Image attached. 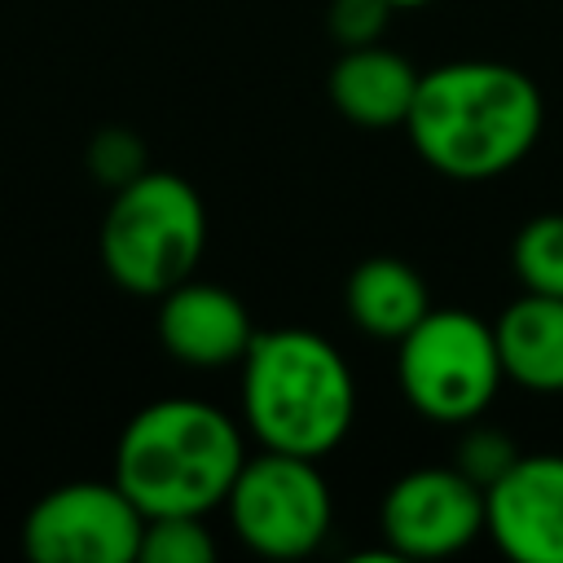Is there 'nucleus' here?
Returning <instances> with one entry per match:
<instances>
[{"label": "nucleus", "instance_id": "1", "mask_svg": "<svg viewBox=\"0 0 563 563\" xmlns=\"http://www.w3.org/2000/svg\"><path fill=\"white\" fill-rule=\"evenodd\" d=\"M545 123L541 88L510 62H444L422 70L405 114L418 158L462 185L519 167Z\"/></svg>", "mask_w": 563, "mask_h": 563}, {"label": "nucleus", "instance_id": "2", "mask_svg": "<svg viewBox=\"0 0 563 563\" xmlns=\"http://www.w3.org/2000/svg\"><path fill=\"white\" fill-rule=\"evenodd\" d=\"M246 462L238 422L207 400H154L136 409L114 444V484L154 515H207L224 506Z\"/></svg>", "mask_w": 563, "mask_h": 563}, {"label": "nucleus", "instance_id": "3", "mask_svg": "<svg viewBox=\"0 0 563 563\" xmlns=\"http://www.w3.org/2000/svg\"><path fill=\"white\" fill-rule=\"evenodd\" d=\"M242 413L264 449L325 457L352 431L356 378L312 330H255L242 356Z\"/></svg>", "mask_w": 563, "mask_h": 563}, {"label": "nucleus", "instance_id": "4", "mask_svg": "<svg viewBox=\"0 0 563 563\" xmlns=\"http://www.w3.org/2000/svg\"><path fill=\"white\" fill-rule=\"evenodd\" d=\"M207 246V211L198 189L176 172L145 167L114 189L101 220V264L128 295L158 299L194 277Z\"/></svg>", "mask_w": 563, "mask_h": 563}, {"label": "nucleus", "instance_id": "5", "mask_svg": "<svg viewBox=\"0 0 563 563\" xmlns=\"http://www.w3.org/2000/svg\"><path fill=\"white\" fill-rule=\"evenodd\" d=\"M405 400L431 422H475L506 383L497 334L466 308H431L396 352Z\"/></svg>", "mask_w": 563, "mask_h": 563}, {"label": "nucleus", "instance_id": "6", "mask_svg": "<svg viewBox=\"0 0 563 563\" xmlns=\"http://www.w3.org/2000/svg\"><path fill=\"white\" fill-rule=\"evenodd\" d=\"M224 510L233 537L264 559L312 554L334 519L330 484L317 471V457L277 453V449H264L260 457L242 462L224 497Z\"/></svg>", "mask_w": 563, "mask_h": 563}, {"label": "nucleus", "instance_id": "7", "mask_svg": "<svg viewBox=\"0 0 563 563\" xmlns=\"http://www.w3.org/2000/svg\"><path fill=\"white\" fill-rule=\"evenodd\" d=\"M145 515L114 479L48 488L22 519V550L35 563H132Z\"/></svg>", "mask_w": 563, "mask_h": 563}, {"label": "nucleus", "instance_id": "8", "mask_svg": "<svg viewBox=\"0 0 563 563\" xmlns=\"http://www.w3.org/2000/svg\"><path fill=\"white\" fill-rule=\"evenodd\" d=\"M378 528L396 559L457 554L484 532V488L457 466H418L387 488Z\"/></svg>", "mask_w": 563, "mask_h": 563}, {"label": "nucleus", "instance_id": "9", "mask_svg": "<svg viewBox=\"0 0 563 563\" xmlns=\"http://www.w3.org/2000/svg\"><path fill=\"white\" fill-rule=\"evenodd\" d=\"M484 532L515 563H563V453H519L484 488Z\"/></svg>", "mask_w": 563, "mask_h": 563}, {"label": "nucleus", "instance_id": "10", "mask_svg": "<svg viewBox=\"0 0 563 563\" xmlns=\"http://www.w3.org/2000/svg\"><path fill=\"white\" fill-rule=\"evenodd\" d=\"M255 339L246 303L216 282H180L158 295V343L172 361L194 369H220L246 356Z\"/></svg>", "mask_w": 563, "mask_h": 563}, {"label": "nucleus", "instance_id": "11", "mask_svg": "<svg viewBox=\"0 0 563 563\" xmlns=\"http://www.w3.org/2000/svg\"><path fill=\"white\" fill-rule=\"evenodd\" d=\"M422 70L387 44H356L330 70V101L356 128H405Z\"/></svg>", "mask_w": 563, "mask_h": 563}, {"label": "nucleus", "instance_id": "12", "mask_svg": "<svg viewBox=\"0 0 563 563\" xmlns=\"http://www.w3.org/2000/svg\"><path fill=\"white\" fill-rule=\"evenodd\" d=\"M497 356L501 374L537 396L563 391V299L523 290L497 321Z\"/></svg>", "mask_w": 563, "mask_h": 563}, {"label": "nucleus", "instance_id": "13", "mask_svg": "<svg viewBox=\"0 0 563 563\" xmlns=\"http://www.w3.org/2000/svg\"><path fill=\"white\" fill-rule=\"evenodd\" d=\"M343 303L347 317L374 334V339H405L427 312H431V295L427 282L413 264L391 260V255H369L347 273L343 286Z\"/></svg>", "mask_w": 563, "mask_h": 563}, {"label": "nucleus", "instance_id": "14", "mask_svg": "<svg viewBox=\"0 0 563 563\" xmlns=\"http://www.w3.org/2000/svg\"><path fill=\"white\" fill-rule=\"evenodd\" d=\"M510 264L523 290L563 299V211L532 216L510 242Z\"/></svg>", "mask_w": 563, "mask_h": 563}, {"label": "nucleus", "instance_id": "15", "mask_svg": "<svg viewBox=\"0 0 563 563\" xmlns=\"http://www.w3.org/2000/svg\"><path fill=\"white\" fill-rule=\"evenodd\" d=\"M136 559L141 563H211L216 541L202 515H154L141 528Z\"/></svg>", "mask_w": 563, "mask_h": 563}, {"label": "nucleus", "instance_id": "16", "mask_svg": "<svg viewBox=\"0 0 563 563\" xmlns=\"http://www.w3.org/2000/svg\"><path fill=\"white\" fill-rule=\"evenodd\" d=\"M88 172H92L101 185H110V189L128 185L132 176L145 172V145H141V136L128 132V128H106V132H97V136L88 141Z\"/></svg>", "mask_w": 563, "mask_h": 563}, {"label": "nucleus", "instance_id": "17", "mask_svg": "<svg viewBox=\"0 0 563 563\" xmlns=\"http://www.w3.org/2000/svg\"><path fill=\"white\" fill-rule=\"evenodd\" d=\"M515 457H519V449H515L501 431H488V427H475V431L462 435V444H457V471L471 475L479 488H488Z\"/></svg>", "mask_w": 563, "mask_h": 563}, {"label": "nucleus", "instance_id": "18", "mask_svg": "<svg viewBox=\"0 0 563 563\" xmlns=\"http://www.w3.org/2000/svg\"><path fill=\"white\" fill-rule=\"evenodd\" d=\"M396 9L387 0H330V35L343 44V48H356V44H374L387 26Z\"/></svg>", "mask_w": 563, "mask_h": 563}, {"label": "nucleus", "instance_id": "19", "mask_svg": "<svg viewBox=\"0 0 563 563\" xmlns=\"http://www.w3.org/2000/svg\"><path fill=\"white\" fill-rule=\"evenodd\" d=\"M391 9H422V4H431V0H387Z\"/></svg>", "mask_w": 563, "mask_h": 563}]
</instances>
